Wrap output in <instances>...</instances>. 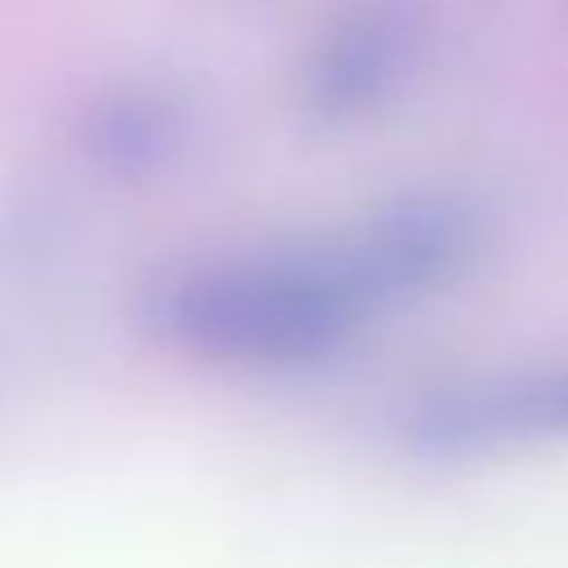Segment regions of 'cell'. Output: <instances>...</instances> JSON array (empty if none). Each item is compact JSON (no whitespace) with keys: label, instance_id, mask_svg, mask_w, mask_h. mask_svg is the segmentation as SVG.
I'll return each instance as SVG.
<instances>
[{"label":"cell","instance_id":"7a4b0ae2","mask_svg":"<svg viewBox=\"0 0 568 568\" xmlns=\"http://www.w3.org/2000/svg\"><path fill=\"white\" fill-rule=\"evenodd\" d=\"M568 430V368L462 386L422 404L413 435L435 448H488Z\"/></svg>","mask_w":568,"mask_h":568},{"label":"cell","instance_id":"6da1fadb","mask_svg":"<svg viewBox=\"0 0 568 568\" xmlns=\"http://www.w3.org/2000/svg\"><path fill=\"white\" fill-rule=\"evenodd\" d=\"M364 288L342 262H226L182 275L160 297V324L213 359L288 364L342 342Z\"/></svg>","mask_w":568,"mask_h":568},{"label":"cell","instance_id":"3957f363","mask_svg":"<svg viewBox=\"0 0 568 568\" xmlns=\"http://www.w3.org/2000/svg\"><path fill=\"white\" fill-rule=\"evenodd\" d=\"M399 49H404V44H399V31H395L390 22L364 18V22L351 27V31L333 44V53L324 58L328 67H324L315 93L328 98L333 106H346V102H355V98L377 93V89L386 84L390 67H395Z\"/></svg>","mask_w":568,"mask_h":568}]
</instances>
